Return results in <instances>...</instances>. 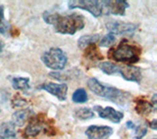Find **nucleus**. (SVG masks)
Wrapping results in <instances>:
<instances>
[{
  "label": "nucleus",
  "mask_w": 157,
  "mask_h": 139,
  "mask_svg": "<svg viewBox=\"0 0 157 139\" xmlns=\"http://www.w3.org/2000/svg\"><path fill=\"white\" fill-rule=\"evenodd\" d=\"M43 19L46 24L53 26L55 32L62 34H75L86 24L85 18L78 14L61 15L59 13L44 12Z\"/></svg>",
  "instance_id": "obj_1"
},
{
  "label": "nucleus",
  "mask_w": 157,
  "mask_h": 139,
  "mask_svg": "<svg viewBox=\"0 0 157 139\" xmlns=\"http://www.w3.org/2000/svg\"><path fill=\"white\" fill-rule=\"evenodd\" d=\"M87 86L95 95L109 100L121 107L126 108L131 102L132 95L130 92L121 90V89L114 86L105 85L94 77L88 79Z\"/></svg>",
  "instance_id": "obj_2"
},
{
  "label": "nucleus",
  "mask_w": 157,
  "mask_h": 139,
  "mask_svg": "<svg viewBox=\"0 0 157 139\" xmlns=\"http://www.w3.org/2000/svg\"><path fill=\"white\" fill-rule=\"evenodd\" d=\"M141 49L135 44H131L127 40H123L117 47L111 49L108 53L110 59L117 62H127L129 65L139 62Z\"/></svg>",
  "instance_id": "obj_3"
},
{
  "label": "nucleus",
  "mask_w": 157,
  "mask_h": 139,
  "mask_svg": "<svg viewBox=\"0 0 157 139\" xmlns=\"http://www.w3.org/2000/svg\"><path fill=\"white\" fill-rule=\"evenodd\" d=\"M54 130H55L54 127L51 126L50 122H47L46 118L43 115L40 116L38 115L29 118L28 126H26L23 132V135L26 138L36 137L42 131H44L48 135H49V131H53V133L55 134V131Z\"/></svg>",
  "instance_id": "obj_4"
},
{
  "label": "nucleus",
  "mask_w": 157,
  "mask_h": 139,
  "mask_svg": "<svg viewBox=\"0 0 157 139\" xmlns=\"http://www.w3.org/2000/svg\"><path fill=\"white\" fill-rule=\"evenodd\" d=\"M41 61L47 68L54 70L55 72L62 71L65 68L68 58L63 50L57 47H52L48 51L44 52L41 56Z\"/></svg>",
  "instance_id": "obj_5"
},
{
  "label": "nucleus",
  "mask_w": 157,
  "mask_h": 139,
  "mask_svg": "<svg viewBox=\"0 0 157 139\" xmlns=\"http://www.w3.org/2000/svg\"><path fill=\"white\" fill-rule=\"evenodd\" d=\"M68 7L70 9H82L90 13L93 17H100L103 13L101 1L97 0H72L68 2Z\"/></svg>",
  "instance_id": "obj_6"
},
{
  "label": "nucleus",
  "mask_w": 157,
  "mask_h": 139,
  "mask_svg": "<svg viewBox=\"0 0 157 139\" xmlns=\"http://www.w3.org/2000/svg\"><path fill=\"white\" fill-rule=\"evenodd\" d=\"M106 28L110 33L120 34V36H132L136 29V24L132 23H124L112 20L106 24Z\"/></svg>",
  "instance_id": "obj_7"
},
{
  "label": "nucleus",
  "mask_w": 157,
  "mask_h": 139,
  "mask_svg": "<svg viewBox=\"0 0 157 139\" xmlns=\"http://www.w3.org/2000/svg\"><path fill=\"white\" fill-rule=\"evenodd\" d=\"M39 89H43L46 92L50 93L51 95L55 96L60 101H65L67 98L68 86L66 83H53L47 82L43 83L42 85L38 87Z\"/></svg>",
  "instance_id": "obj_8"
},
{
  "label": "nucleus",
  "mask_w": 157,
  "mask_h": 139,
  "mask_svg": "<svg viewBox=\"0 0 157 139\" xmlns=\"http://www.w3.org/2000/svg\"><path fill=\"white\" fill-rule=\"evenodd\" d=\"M92 111L96 112L100 118L110 121L113 123H119L123 120V118H124V114L122 112L116 111L112 107L102 108L101 106H94Z\"/></svg>",
  "instance_id": "obj_9"
},
{
  "label": "nucleus",
  "mask_w": 157,
  "mask_h": 139,
  "mask_svg": "<svg viewBox=\"0 0 157 139\" xmlns=\"http://www.w3.org/2000/svg\"><path fill=\"white\" fill-rule=\"evenodd\" d=\"M102 9H105L107 14L124 16L126 9L129 7V3L124 0H110V1H101Z\"/></svg>",
  "instance_id": "obj_10"
},
{
  "label": "nucleus",
  "mask_w": 157,
  "mask_h": 139,
  "mask_svg": "<svg viewBox=\"0 0 157 139\" xmlns=\"http://www.w3.org/2000/svg\"><path fill=\"white\" fill-rule=\"evenodd\" d=\"M118 73H120L122 77L128 81H134L140 83L141 81V71L139 67L134 65H125L119 66Z\"/></svg>",
  "instance_id": "obj_11"
},
{
  "label": "nucleus",
  "mask_w": 157,
  "mask_h": 139,
  "mask_svg": "<svg viewBox=\"0 0 157 139\" xmlns=\"http://www.w3.org/2000/svg\"><path fill=\"white\" fill-rule=\"evenodd\" d=\"M112 133L113 128L106 126H90L86 130L87 139H107Z\"/></svg>",
  "instance_id": "obj_12"
},
{
  "label": "nucleus",
  "mask_w": 157,
  "mask_h": 139,
  "mask_svg": "<svg viewBox=\"0 0 157 139\" xmlns=\"http://www.w3.org/2000/svg\"><path fill=\"white\" fill-rule=\"evenodd\" d=\"M33 117V111L31 109H23L16 111L12 116V122L15 126H23Z\"/></svg>",
  "instance_id": "obj_13"
},
{
  "label": "nucleus",
  "mask_w": 157,
  "mask_h": 139,
  "mask_svg": "<svg viewBox=\"0 0 157 139\" xmlns=\"http://www.w3.org/2000/svg\"><path fill=\"white\" fill-rule=\"evenodd\" d=\"M16 138V126L12 122H5L0 126V139Z\"/></svg>",
  "instance_id": "obj_14"
},
{
  "label": "nucleus",
  "mask_w": 157,
  "mask_h": 139,
  "mask_svg": "<svg viewBox=\"0 0 157 139\" xmlns=\"http://www.w3.org/2000/svg\"><path fill=\"white\" fill-rule=\"evenodd\" d=\"M155 108L153 105L149 102L145 100V99L137 98L136 99V112L140 116H145L148 115L149 113L154 111Z\"/></svg>",
  "instance_id": "obj_15"
},
{
  "label": "nucleus",
  "mask_w": 157,
  "mask_h": 139,
  "mask_svg": "<svg viewBox=\"0 0 157 139\" xmlns=\"http://www.w3.org/2000/svg\"><path fill=\"white\" fill-rule=\"evenodd\" d=\"M12 86L16 90L22 91H29L31 90V85H29V77H10Z\"/></svg>",
  "instance_id": "obj_16"
},
{
  "label": "nucleus",
  "mask_w": 157,
  "mask_h": 139,
  "mask_svg": "<svg viewBox=\"0 0 157 139\" xmlns=\"http://www.w3.org/2000/svg\"><path fill=\"white\" fill-rule=\"evenodd\" d=\"M85 52V56L86 59L90 61H98V60H103V56L99 53V50L95 46V44H91V45L87 46Z\"/></svg>",
  "instance_id": "obj_17"
},
{
  "label": "nucleus",
  "mask_w": 157,
  "mask_h": 139,
  "mask_svg": "<svg viewBox=\"0 0 157 139\" xmlns=\"http://www.w3.org/2000/svg\"><path fill=\"white\" fill-rule=\"evenodd\" d=\"M99 40V34H91V36H82L78 41V46L81 49H85L91 44L96 43Z\"/></svg>",
  "instance_id": "obj_18"
},
{
  "label": "nucleus",
  "mask_w": 157,
  "mask_h": 139,
  "mask_svg": "<svg viewBox=\"0 0 157 139\" xmlns=\"http://www.w3.org/2000/svg\"><path fill=\"white\" fill-rule=\"evenodd\" d=\"M99 68L104 73L112 76V74L118 73L119 65H116V64L112 63V62H102L99 65Z\"/></svg>",
  "instance_id": "obj_19"
},
{
  "label": "nucleus",
  "mask_w": 157,
  "mask_h": 139,
  "mask_svg": "<svg viewBox=\"0 0 157 139\" xmlns=\"http://www.w3.org/2000/svg\"><path fill=\"white\" fill-rule=\"evenodd\" d=\"M75 116H76V118H78V120L86 121V120H90V118H92L94 117V112L90 108H81V109L76 110Z\"/></svg>",
  "instance_id": "obj_20"
},
{
  "label": "nucleus",
  "mask_w": 157,
  "mask_h": 139,
  "mask_svg": "<svg viewBox=\"0 0 157 139\" xmlns=\"http://www.w3.org/2000/svg\"><path fill=\"white\" fill-rule=\"evenodd\" d=\"M73 102L78 103V104H82L87 102V93L83 88H78L73 93L72 96Z\"/></svg>",
  "instance_id": "obj_21"
},
{
  "label": "nucleus",
  "mask_w": 157,
  "mask_h": 139,
  "mask_svg": "<svg viewBox=\"0 0 157 139\" xmlns=\"http://www.w3.org/2000/svg\"><path fill=\"white\" fill-rule=\"evenodd\" d=\"M9 29V24L4 17V7L0 4V34H5Z\"/></svg>",
  "instance_id": "obj_22"
},
{
  "label": "nucleus",
  "mask_w": 157,
  "mask_h": 139,
  "mask_svg": "<svg viewBox=\"0 0 157 139\" xmlns=\"http://www.w3.org/2000/svg\"><path fill=\"white\" fill-rule=\"evenodd\" d=\"M115 41H116V36L113 33L108 32L100 39L99 45L102 47H108V46H111L112 44H114Z\"/></svg>",
  "instance_id": "obj_23"
},
{
  "label": "nucleus",
  "mask_w": 157,
  "mask_h": 139,
  "mask_svg": "<svg viewBox=\"0 0 157 139\" xmlns=\"http://www.w3.org/2000/svg\"><path fill=\"white\" fill-rule=\"evenodd\" d=\"M147 133V127L144 125H140L135 128V137L136 139H141Z\"/></svg>",
  "instance_id": "obj_24"
},
{
  "label": "nucleus",
  "mask_w": 157,
  "mask_h": 139,
  "mask_svg": "<svg viewBox=\"0 0 157 139\" xmlns=\"http://www.w3.org/2000/svg\"><path fill=\"white\" fill-rule=\"evenodd\" d=\"M12 104H13L14 107H23V106H25L27 104V101L25 100L24 98H22L21 96L16 95L13 99Z\"/></svg>",
  "instance_id": "obj_25"
},
{
  "label": "nucleus",
  "mask_w": 157,
  "mask_h": 139,
  "mask_svg": "<svg viewBox=\"0 0 157 139\" xmlns=\"http://www.w3.org/2000/svg\"><path fill=\"white\" fill-rule=\"evenodd\" d=\"M156 125H157V121H156V120H153V121L150 122L148 123V126L151 128V130H157V126H156Z\"/></svg>",
  "instance_id": "obj_26"
},
{
  "label": "nucleus",
  "mask_w": 157,
  "mask_h": 139,
  "mask_svg": "<svg viewBox=\"0 0 157 139\" xmlns=\"http://www.w3.org/2000/svg\"><path fill=\"white\" fill-rule=\"evenodd\" d=\"M126 126H127V127L128 128H130V130H135L136 128V125L132 122H131V121H129V122H127V123H126Z\"/></svg>",
  "instance_id": "obj_27"
},
{
  "label": "nucleus",
  "mask_w": 157,
  "mask_h": 139,
  "mask_svg": "<svg viewBox=\"0 0 157 139\" xmlns=\"http://www.w3.org/2000/svg\"><path fill=\"white\" fill-rule=\"evenodd\" d=\"M3 48H4V42L1 40V39H0V52H2Z\"/></svg>",
  "instance_id": "obj_28"
},
{
  "label": "nucleus",
  "mask_w": 157,
  "mask_h": 139,
  "mask_svg": "<svg viewBox=\"0 0 157 139\" xmlns=\"http://www.w3.org/2000/svg\"><path fill=\"white\" fill-rule=\"evenodd\" d=\"M153 139H156V138H153Z\"/></svg>",
  "instance_id": "obj_29"
}]
</instances>
